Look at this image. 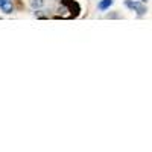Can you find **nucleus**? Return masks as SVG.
<instances>
[{"label":"nucleus","instance_id":"nucleus-5","mask_svg":"<svg viewBox=\"0 0 152 152\" xmlns=\"http://www.w3.org/2000/svg\"><path fill=\"white\" fill-rule=\"evenodd\" d=\"M5 2H6V0H0V6H2V5H3Z\"/></svg>","mask_w":152,"mask_h":152},{"label":"nucleus","instance_id":"nucleus-3","mask_svg":"<svg viewBox=\"0 0 152 152\" xmlns=\"http://www.w3.org/2000/svg\"><path fill=\"white\" fill-rule=\"evenodd\" d=\"M0 8H2V11L5 12V14H11V12L14 11V5H12L11 0H6V2H5L2 6H0Z\"/></svg>","mask_w":152,"mask_h":152},{"label":"nucleus","instance_id":"nucleus-2","mask_svg":"<svg viewBox=\"0 0 152 152\" xmlns=\"http://www.w3.org/2000/svg\"><path fill=\"white\" fill-rule=\"evenodd\" d=\"M114 0H100V2L97 3V9L99 11H107L111 5H113Z\"/></svg>","mask_w":152,"mask_h":152},{"label":"nucleus","instance_id":"nucleus-1","mask_svg":"<svg viewBox=\"0 0 152 152\" xmlns=\"http://www.w3.org/2000/svg\"><path fill=\"white\" fill-rule=\"evenodd\" d=\"M132 11H137L138 15H143V14L148 12V9L143 5V2H132Z\"/></svg>","mask_w":152,"mask_h":152},{"label":"nucleus","instance_id":"nucleus-4","mask_svg":"<svg viewBox=\"0 0 152 152\" xmlns=\"http://www.w3.org/2000/svg\"><path fill=\"white\" fill-rule=\"evenodd\" d=\"M44 5V0H31V6L34 9H40Z\"/></svg>","mask_w":152,"mask_h":152},{"label":"nucleus","instance_id":"nucleus-6","mask_svg":"<svg viewBox=\"0 0 152 152\" xmlns=\"http://www.w3.org/2000/svg\"><path fill=\"white\" fill-rule=\"evenodd\" d=\"M140 2H143V3H145V2H148V0H140Z\"/></svg>","mask_w":152,"mask_h":152}]
</instances>
